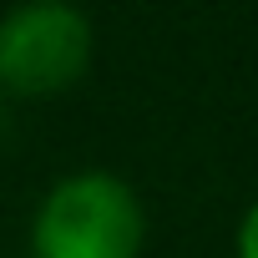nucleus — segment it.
I'll list each match as a JSON object with an SVG mask.
<instances>
[{"label": "nucleus", "mask_w": 258, "mask_h": 258, "mask_svg": "<svg viewBox=\"0 0 258 258\" xmlns=\"http://www.w3.org/2000/svg\"><path fill=\"white\" fill-rule=\"evenodd\" d=\"M96 51L91 16L66 0H31L0 16V91L11 96H61L71 91Z\"/></svg>", "instance_id": "f03ea898"}, {"label": "nucleus", "mask_w": 258, "mask_h": 258, "mask_svg": "<svg viewBox=\"0 0 258 258\" xmlns=\"http://www.w3.org/2000/svg\"><path fill=\"white\" fill-rule=\"evenodd\" d=\"M147 233L152 218L132 182L106 167H81L41 192L26 243L31 258H142Z\"/></svg>", "instance_id": "f257e3e1"}, {"label": "nucleus", "mask_w": 258, "mask_h": 258, "mask_svg": "<svg viewBox=\"0 0 258 258\" xmlns=\"http://www.w3.org/2000/svg\"><path fill=\"white\" fill-rule=\"evenodd\" d=\"M233 258H258V192H253V203L238 213V228H233Z\"/></svg>", "instance_id": "7ed1b4c3"}]
</instances>
